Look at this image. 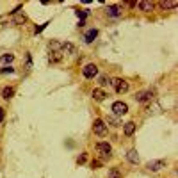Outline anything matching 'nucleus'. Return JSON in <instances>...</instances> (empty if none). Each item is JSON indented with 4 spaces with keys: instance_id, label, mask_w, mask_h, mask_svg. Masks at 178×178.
Listing matches in <instances>:
<instances>
[{
    "instance_id": "2",
    "label": "nucleus",
    "mask_w": 178,
    "mask_h": 178,
    "mask_svg": "<svg viewBox=\"0 0 178 178\" xmlns=\"http://www.w3.org/2000/svg\"><path fill=\"white\" fill-rule=\"evenodd\" d=\"M93 132L96 135H100V137H103V135H107V125L103 119H94V123H93Z\"/></svg>"
},
{
    "instance_id": "27",
    "label": "nucleus",
    "mask_w": 178,
    "mask_h": 178,
    "mask_svg": "<svg viewBox=\"0 0 178 178\" xmlns=\"http://www.w3.org/2000/svg\"><path fill=\"white\" fill-rule=\"evenodd\" d=\"M46 25H48V23H45V25H41V27H37V28H36V34H37V32H41V30L46 27Z\"/></svg>"
},
{
    "instance_id": "20",
    "label": "nucleus",
    "mask_w": 178,
    "mask_h": 178,
    "mask_svg": "<svg viewBox=\"0 0 178 178\" xmlns=\"http://www.w3.org/2000/svg\"><path fill=\"white\" fill-rule=\"evenodd\" d=\"M109 178H123V175H121V171L118 167H112L109 171Z\"/></svg>"
},
{
    "instance_id": "8",
    "label": "nucleus",
    "mask_w": 178,
    "mask_h": 178,
    "mask_svg": "<svg viewBox=\"0 0 178 178\" xmlns=\"http://www.w3.org/2000/svg\"><path fill=\"white\" fill-rule=\"evenodd\" d=\"M20 9V7H18ZM18 9H14L13 11V23L14 25H23L25 21H27V16L23 13H18Z\"/></svg>"
},
{
    "instance_id": "28",
    "label": "nucleus",
    "mask_w": 178,
    "mask_h": 178,
    "mask_svg": "<svg viewBox=\"0 0 178 178\" xmlns=\"http://www.w3.org/2000/svg\"><path fill=\"white\" fill-rule=\"evenodd\" d=\"M77 14L80 16V18H85V13H82V11H77Z\"/></svg>"
},
{
    "instance_id": "3",
    "label": "nucleus",
    "mask_w": 178,
    "mask_h": 178,
    "mask_svg": "<svg viewBox=\"0 0 178 178\" xmlns=\"http://www.w3.org/2000/svg\"><path fill=\"white\" fill-rule=\"evenodd\" d=\"M111 111H112V114L118 118V116H123V114L128 112V105L125 103V102H114Z\"/></svg>"
},
{
    "instance_id": "21",
    "label": "nucleus",
    "mask_w": 178,
    "mask_h": 178,
    "mask_svg": "<svg viewBox=\"0 0 178 178\" xmlns=\"http://www.w3.org/2000/svg\"><path fill=\"white\" fill-rule=\"evenodd\" d=\"M13 59H14V55H13V54H4V55L0 57V63H2V64L13 63Z\"/></svg>"
},
{
    "instance_id": "10",
    "label": "nucleus",
    "mask_w": 178,
    "mask_h": 178,
    "mask_svg": "<svg viewBox=\"0 0 178 178\" xmlns=\"http://www.w3.org/2000/svg\"><path fill=\"white\" fill-rule=\"evenodd\" d=\"M137 7H139V11L150 13V11H153V2H148V0H141V2L137 4Z\"/></svg>"
},
{
    "instance_id": "14",
    "label": "nucleus",
    "mask_w": 178,
    "mask_h": 178,
    "mask_svg": "<svg viewBox=\"0 0 178 178\" xmlns=\"http://www.w3.org/2000/svg\"><path fill=\"white\" fill-rule=\"evenodd\" d=\"M127 158L130 164H139V155H137V151L135 150H130L127 153Z\"/></svg>"
},
{
    "instance_id": "11",
    "label": "nucleus",
    "mask_w": 178,
    "mask_h": 178,
    "mask_svg": "<svg viewBox=\"0 0 178 178\" xmlns=\"http://www.w3.org/2000/svg\"><path fill=\"white\" fill-rule=\"evenodd\" d=\"M121 9H123L121 6H109L107 14H109V16H112V18H118V16H121Z\"/></svg>"
},
{
    "instance_id": "1",
    "label": "nucleus",
    "mask_w": 178,
    "mask_h": 178,
    "mask_svg": "<svg viewBox=\"0 0 178 178\" xmlns=\"http://www.w3.org/2000/svg\"><path fill=\"white\" fill-rule=\"evenodd\" d=\"M96 150H98V153L102 155V158L105 160V158H111V151H112V146L109 144L107 141H102L96 144Z\"/></svg>"
},
{
    "instance_id": "4",
    "label": "nucleus",
    "mask_w": 178,
    "mask_h": 178,
    "mask_svg": "<svg viewBox=\"0 0 178 178\" xmlns=\"http://www.w3.org/2000/svg\"><path fill=\"white\" fill-rule=\"evenodd\" d=\"M135 100H137L139 103H148V102L153 100V91H151V89H146V91L135 93Z\"/></svg>"
},
{
    "instance_id": "19",
    "label": "nucleus",
    "mask_w": 178,
    "mask_h": 178,
    "mask_svg": "<svg viewBox=\"0 0 178 178\" xmlns=\"http://www.w3.org/2000/svg\"><path fill=\"white\" fill-rule=\"evenodd\" d=\"M13 94H14V89H13V87H4V91H2V96H4L6 100L13 98Z\"/></svg>"
},
{
    "instance_id": "17",
    "label": "nucleus",
    "mask_w": 178,
    "mask_h": 178,
    "mask_svg": "<svg viewBox=\"0 0 178 178\" xmlns=\"http://www.w3.org/2000/svg\"><path fill=\"white\" fill-rule=\"evenodd\" d=\"M50 63H61L63 61V54L61 52H50Z\"/></svg>"
},
{
    "instance_id": "26",
    "label": "nucleus",
    "mask_w": 178,
    "mask_h": 178,
    "mask_svg": "<svg viewBox=\"0 0 178 178\" xmlns=\"http://www.w3.org/2000/svg\"><path fill=\"white\" fill-rule=\"evenodd\" d=\"M77 162H78V164L85 162V155H80V157H78V158H77Z\"/></svg>"
},
{
    "instance_id": "5",
    "label": "nucleus",
    "mask_w": 178,
    "mask_h": 178,
    "mask_svg": "<svg viewBox=\"0 0 178 178\" xmlns=\"http://www.w3.org/2000/svg\"><path fill=\"white\" fill-rule=\"evenodd\" d=\"M111 84H112V87L116 89V93H119V94L128 91V82L127 80H123V78H114Z\"/></svg>"
},
{
    "instance_id": "18",
    "label": "nucleus",
    "mask_w": 178,
    "mask_h": 178,
    "mask_svg": "<svg viewBox=\"0 0 178 178\" xmlns=\"http://www.w3.org/2000/svg\"><path fill=\"white\" fill-rule=\"evenodd\" d=\"M107 123H109V125H112V127H121L119 118H116V116H109V118H107Z\"/></svg>"
},
{
    "instance_id": "6",
    "label": "nucleus",
    "mask_w": 178,
    "mask_h": 178,
    "mask_svg": "<svg viewBox=\"0 0 178 178\" xmlns=\"http://www.w3.org/2000/svg\"><path fill=\"white\" fill-rule=\"evenodd\" d=\"M82 73H84L85 78H94L96 75H98V66H96V64H93V63L85 64L84 70H82Z\"/></svg>"
},
{
    "instance_id": "24",
    "label": "nucleus",
    "mask_w": 178,
    "mask_h": 178,
    "mask_svg": "<svg viewBox=\"0 0 178 178\" xmlns=\"http://www.w3.org/2000/svg\"><path fill=\"white\" fill-rule=\"evenodd\" d=\"M2 73H14V68H11V66L9 68H2Z\"/></svg>"
},
{
    "instance_id": "7",
    "label": "nucleus",
    "mask_w": 178,
    "mask_h": 178,
    "mask_svg": "<svg viewBox=\"0 0 178 178\" xmlns=\"http://www.w3.org/2000/svg\"><path fill=\"white\" fill-rule=\"evenodd\" d=\"M150 171H153V173H157V171H160L162 167H166V160H150L148 162V166H146Z\"/></svg>"
},
{
    "instance_id": "16",
    "label": "nucleus",
    "mask_w": 178,
    "mask_h": 178,
    "mask_svg": "<svg viewBox=\"0 0 178 178\" xmlns=\"http://www.w3.org/2000/svg\"><path fill=\"white\" fill-rule=\"evenodd\" d=\"M105 91H103V89H94V91H93V98L96 100V102H103V100H105Z\"/></svg>"
},
{
    "instance_id": "22",
    "label": "nucleus",
    "mask_w": 178,
    "mask_h": 178,
    "mask_svg": "<svg viewBox=\"0 0 178 178\" xmlns=\"http://www.w3.org/2000/svg\"><path fill=\"white\" fill-rule=\"evenodd\" d=\"M98 82H100V84H102V85H107V84H111V78L107 77V75H100Z\"/></svg>"
},
{
    "instance_id": "25",
    "label": "nucleus",
    "mask_w": 178,
    "mask_h": 178,
    "mask_svg": "<svg viewBox=\"0 0 178 178\" xmlns=\"http://www.w3.org/2000/svg\"><path fill=\"white\" fill-rule=\"evenodd\" d=\"M4 118H6V112H4V109H2V107H0V123H2V121H4Z\"/></svg>"
},
{
    "instance_id": "23",
    "label": "nucleus",
    "mask_w": 178,
    "mask_h": 178,
    "mask_svg": "<svg viewBox=\"0 0 178 178\" xmlns=\"http://www.w3.org/2000/svg\"><path fill=\"white\" fill-rule=\"evenodd\" d=\"M100 164H102L100 160H93V162H91V167H93V169H98V167H100Z\"/></svg>"
},
{
    "instance_id": "12",
    "label": "nucleus",
    "mask_w": 178,
    "mask_h": 178,
    "mask_svg": "<svg viewBox=\"0 0 178 178\" xmlns=\"http://www.w3.org/2000/svg\"><path fill=\"white\" fill-rule=\"evenodd\" d=\"M63 52L64 54H70V55H75L77 54V46L73 43H64L63 45Z\"/></svg>"
},
{
    "instance_id": "15",
    "label": "nucleus",
    "mask_w": 178,
    "mask_h": 178,
    "mask_svg": "<svg viewBox=\"0 0 178 178\" xmlns=\"http://www.w3.org/2000/svg\"><path fill=\"white\" fill-rule=\"evenodd\" d=\"M176 6H178L176 0H162V2H160V7H162V9H175Z\"/></svg>"
},
{
    "instance_id": "13",
    "label": "nucleus",
    "mask_w": 178,
    "mask_h": 178,
    "mask_svg": "<svg viewBox=\"0 0 178 178\" xmlns=\"http://www.w3.org/2000/svg\"><path fill=\"white\" fill-rule=\"evenodd\" d=\"M96 36H98V30H96V28H91V30H87V32H85V36H84L85 43H93Z\"/></svg>"
},
{
    "instance_id": "9",
    "label": "nucleus",
    "mask_w": 178,
    "mask_h": 178,
    "mask_svg": "<svg viewBox=\"0 0 178 178\" xmlns=\"http://www.w3.org/2000/svg\"><path fill=\"white\" fill-rule=\"evenodd\" d=\"M134 132H135V123H134V121H128V123L123 125V134L127 135V137L134 135Z\"/></svg>"
}]
</instances>
